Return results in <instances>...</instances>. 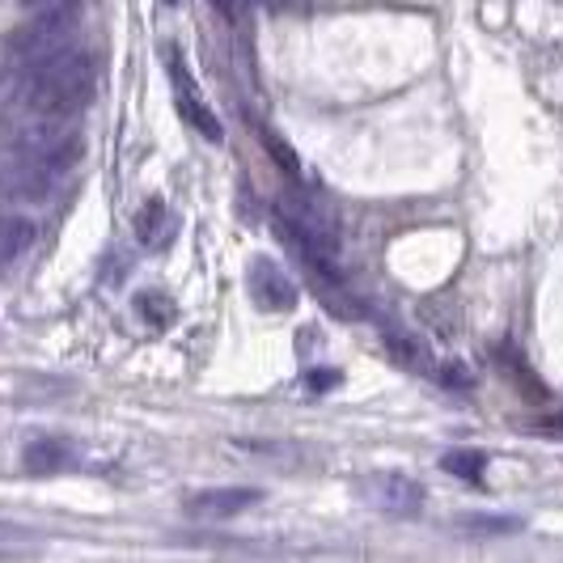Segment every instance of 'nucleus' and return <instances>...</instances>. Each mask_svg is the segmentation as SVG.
Returning a JSON list of instances; mask_svg holds the SVG:
<instances>
[{"instance_id": "nucleus-1", "label": "nucleus", "mask_w": 563, "mask_h": 563, "mask_svg": "<svg viewBox=\"0 0 563 563\" xmlns=\"http://www.w3.org/2000/svg\"><path fill=\"white\" fill-rule=\"evenodd\" d=\"M26 68L30 77L22 93H26L30 111H38L43 119H64V114L81 111L93 93V77H98L93 59L85 52H73V47H64L47 59H34Z\"/></svg>"}, {"instance_id": "nucleus-2", "label": "nucleus", "mask_w": 563, "mask_h": 563, "mask_svg": "<svg viewBox=\"0 0 563 563\" xmlns=\"http://www.w3.org/2000/svg\"><path fill=\"white\" fill-rule=\"evenodd\" d=\"M81 22V0H59L52 9H43L34 22H30L18 38H13V56L34 64V59H47L68 47L73 30Z\"/></svg>"}, {"instance_id": "nucleus-3", "label": "nucleus", "mask_w": 563, "mask_h": 563, "mask_svg": "<svg viewBox=\"0 0 563 563\" xmlns=\"http://www.w3.org/2000/svg\"><path fill=\"white\" fill-rule=\"evenodd\" d=\"M361 500L382 512H398V517H411L423 508V487L411 475H398V471H377L368 479L356 483Z\"/></svg>"}, {"instance_id": "nucleus-4", "label": "nucleus", "mask_w": 563, "mask_h": 563, "mask_svg": "<svg viewBox=\"0 0 563 563\" xmlns=\"http://www.w3.org/2000/svg\"><path fill=\"white\" fill-rule=\"evenodd\" d=\"M246 288H251L254 306L258 310H272V313H284L297 306V284L284 276L280 267L272 263V258H254L251 272H246Z\"/></svg>"}, {"instance_id": "nucleus-5", "label": "nucleus", "mask_w": 563, "mask_h": 563, "mask_svg": "<svg viewBox=\"0 0 563 563\" xmlns=\"http://www.w3.org/2000/svg\"><path fill=\"white\" fill-rule=\"evenodd\" d=\"M169 77H174V85H178V98H174V102H178V114H183V119L196 128L203 141L221 144V136H225V132H221V119L203 107V98H199L191 73L183 68V59H169Z\"/></svg>"}, {"instance_id": "nucleus-6", "label": "nucleus", "mask_w": 563, "mask_h": 563, "mask_svg": "<svg viewBox=\"0 0 563 563\" xmlns=\"http://www.w3.org/2000/svg\"><path fill=\"white\" fill-rule=\"evenodd\" d=\"M258 500H263L258 487H217V492H199L196 500L187 505V512L199 517V521H225V517L246 512V508L258 505Z\"/></svg>"}, {"instance_id": "nucleus-7", "label": "nucleus", "mask_w": 563, "mask_h": 563, "mask_svg": "<svg viewBox=\"0 0 563 563\" xmlns=\"http://www.w3.org/2000/svg\"><path fill=\"white\" fill-rule=\"evenodd\" d=\"M22 466L30 475H59L73 466V450L64 441H34L26 453H22Z\"/></svg>"}, {"instance_id": "nucleus-8", "label": "nucleus", "mask_w": 563, "mask_h": 563, "mask_svg": "<svg viewBox=\"0 0 563 563\" xmlns=\"http://www.w3.org/2000/svg\"><path fill=\"white\" fill-rule=\"evenodd\" d=\"M30 242H34V225L26 217H4L0 221V263H13Z\"/></svg>"}, {"instance_id": "nucleus-9", "label": "nucleus", "mask_w": 563, "mask_h": 563, "mask_svg": "<svg viewBox=\"0 0 563 563\" xmlns=\"http://www.w3.org/2000/svg\"><path fill=\"white\" fill-rule=\"evenodd\" d=\"M441 471H450L453 479L479 483L483 471H487V453L483 450H453L441 457Z\"/></svg>"}, {"instance_id": "nucleus-10", "label": "nucleus", "mask_w": 563, "mask_h": 563, "mask_svg": "<svg viewBox=\"0 0 563 563\" xmlns=\"http://www.w3.org/2000/svg\"><path fill=\"white\" fill-rule=\"evenodd\" d=\"M462 526H471V530H483V534H512V530H521V521L517 517H462Z\"/></svg>"}, {"instance_id": "nucleus-11", "label": "nucleus", "mask_w": 563, "mask_h": 563, "mask_svg": "<svg viewBox=\"0 0 563 563\" xmlns=\"http://www.w3.org/2000/svg\"><path fill=\"white\" fill-rule=\"evenodd\" d=\"M162 221H166V208H162L157 199H148V208H144L141 217H136V229H141V238H148V242H153Z\"/></svg>"}, {"instance_id": "nucleus-12", "label": "nucleus", "mask_w": 563, "mask_h": 563, "mask_svg": "<svg viewBox=\"0 0 563 563\" xmlns=\"http://www.w3.org/2000/svg\"><path fill=\"white\" fill-rule=\"evenodd\" d=\"M267 153H272V157L280 162L284 174H292V178H297V157H292V148H284V144L276 141V136H267Z\"/></svg>"}, {"instance_id": "nucleus-13", "label": "nucleus", "mask_w": 563, "mask_h": 563, "mask_svg": "<svg viewBox=\"0 0 563 563\" xmlns=\"http://www.w3.org/2000/svg\"><path fill=\"white\" fill-rule=\"evenodd\" d=\"M306 386H310V390H331V386H339V373H310Z\"/></svg>"}, {"instance_id": "nucleus-14", "label": "nucleus", "mask_w": 563, "mask_h": 563, "mask_svg": "<svg viewBox=\"0 0 563 563\" xmlns=\"http://www.w3.org/2000/svg\"><path fill=\"white\" fill-rule=\"evenodd\" d=\"M212 4H217V9L225 13V18H233V0H212Z\"/></svg>"}]
</instances>
